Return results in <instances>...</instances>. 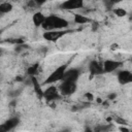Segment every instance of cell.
Returning <instances> with one entry per match:
<instances>
[{
	"label": "cell",
	"instance_id": "cell-1",
	"mask_svg": "<svg viewBox=\"0 0 132 132\" xmlns=\"http://www.w3.org/2000/svg\"><path fill=\"white\" fill-rule=\"evenodd\" d=\"M69 22L57 14H50L45 16L44 22L41 26V28L44 31H51V30H63L68 28Z\"/></svg>",
	"mask_w": 132,
	"mask_h": 132
},
{
	"label": "cell",
	"instance_id": "cell-2",
	"mask_svg": "<svg viewBox=\"0 0 132 132\" xmlns=\"http://www.w3.org/2000/svg\"><path fill=\"white\" fill-rule=\"evenodd\" d=\"M67 69V65L66 64H63V65H60L58 66L46 78L45 80L43 81V84L45 85H50V84H55L57 81H61L63 79V76H64V73Z\"/></svg>",
	"mask_w": 132,
	"mask_h": 132
},
{
	"label": "cell",
	"instance_id": "cell-3",
	"mask_svg": "<svg viewBox=\"0 0 132 132\" xmlns=\"http://www.w3.org/2000/svg\"><path fill=\"white\" fill-rule=\"evenodd\" d=\"M61 81L62 82L58 87L61 96H70L76 91V82L66 81V80H61Z\"/></svg>",
	"mask_w": 132,
	"mask_h": 132
},
{
	"label": "cell",
	"instance_id": "cell-4",
	"mask_svg": "<svg viewBox=\"0 0 132 132\" xmlns=\"http://www.w3.org/2000/svg\"><path fill=\"white\" fill-rule=\"evenodd\" d=\"M42 97L47 101V102H53V101H56V100H59L61 99V94L58 90L57 87L55 86H50L48 88H46L44 91H43V95Z\"/></svg>",
	"mask_w": 132,
	"mask_h": 132
},
{
	"label": "cell",
	"instance_id": "cell-5",
	"mask_svg": "<svg viewBox=\"0 0 132 132\" xmlns=\"http://www.w3.org/2000/svg\"><path fill=\"white\" fill-rule=\"evenodd\" d=\"M70 31L63 29V30H51V31H45L43 33V38L47 41H57L58 39L62 38L64 35L69 33Z\"/></svg>",
	"mask_w": 132,
	"mask_h": 132
},
{
	"label": "cell",
	"instance_id": "cell-6",
	"mask_svg": "<svg viewBox=\"0 0 132 132\" xmlns=\"http://www.w3.org/2000/svg\"><path fill=\"white\" fill-rule=\"evenodd\" d=\"M84 6V0H65L63 1L59 7L62 10H75L82 8Z\"/></svg>",
	"mask_w": 132,
	"mask_h": 132
},
{
	"label": "cell",
	"instance_id": "cell-7",
	"mask_svg": "<svg viewBox=\"0 0 132 132\" xmlns=\"http://www.w3.org/2000/svg\"><path fill=\"white\" fill-rule=\"evenodd\" d=\"M123 65L122 62L116 61V60H105L102 63L103 67V73H111L116 70H118Z\"/></svg>",
	"mask_w": 132,
	"mask_h": 132
},
{
	"label": "cell",
	"instance_id": "cell-8",
	"mask_svg": "<svg viewBox=\"0 0 132 132\" xmlns=\"http://www.w3.org/2000/svg\"><path fill=\"white\" fill-rule=\"evenodd\" d=\"M19 124H20V118H19V117H12V118L6 120L3 124L0 125V132L11 131V130H13Z\"/></svg>",
	"mask_w": 132,
	"mask_h": 132
},
{
	"label": "cell",
	"instance_id": "cell-9",
	"mask_svg": "<svg viewBox=\"0 0 132 132\" xmlns=\"http://www.w3.org/2000/svg\"><path fill=\"white\" fill-rule=\"evenodd\" d=\"M80 75V70L78 68H70V69H66L63 79L62 80H66V81H72V82H76L77 79L79 78Z\"/></svg>",
	"mask_w": 132,
	"mask_h": 132
},
{
	"label": "cell",
	"instance_id": "cell-10",
	"mask_svg": "<svg viewBox=\"0 0 132 132\" xmlns=\"http://www.w3.org/2000/svg\"><path fill=\"white\" fill-rule=\"evenodd\" d=\"M117 78L121 85L130 84V82H132V72L127 69H122V70L118 71Z\"/></svg>",
	"mask_w": 132,
	"mask_h": 132
},
{
	"label": "cell",
	"instance_id": "cell-11",
	"mask_svg": "<svg viewBox=\"0 0 132 132\" xmlns=\"http://www.w3.org/2000/svg\"><path fill=\"white\" fill-rule=\"evenodd\" d=\"M89 70H90V73L92 75H99V74H102L103 73V67H102V63L96 61V60H93L91 61V63L89 64Z\"/></svg>",
	"mask_w": 132,
	"mask_h": 132
},
{
	"label": "cell",
	"instance_id": "cell-12",
	"mask_svg": "<svg viewBox=\"0 0 132 132\" xmlns=\"http://www.w3.org/2000/svg\"><path fill=\"white\" fill-rule=\"evenodd\" d=\"M44 19H45V15L42 12L37 11L32 16V23H33V25L35 27H41L43 22H44Z\"/></svg>",
	"mask_w": 132,
	"mask_h": 132
},
{
	"label": "cell",
	"instance_id": "cell-13",
	"mask_svg": "<svg viewBox=\"0 0 132 132\" xmlns=\"http://www.w3.org/2000/svg\"><path fill=\"white\" fill-rule=\"evenodd\" d=\"M73 22L75 24H78V25H85V24H88V23H91V19L87 18L86 15L84 14H79V13H76L74 14V18H73Z\"/></svg>",
	"mask_w": 132,
	"mask_h": 132
},
{
	"label": "cell",
	"instance_id": "cell-14",
	"mask_svg": "<svg viewBox=\"0 0 132 132\" xmlns=\"http://www.w3.org/2000/svg\"><path fill=\"white\" fill-rule=\"evenodd\" d=\"M31 82H32V86H33V89H34V91H35V93L38 95V97H42V95H43V91L41 90V86H40V84L38 82V80H37V78L35 77V75L34 76H31Z\"/></svg>",
	"mask_w": 132,
	"mask_h": 132
},
{
	"label": "cell",
	"instance_id": "cell-15",
	"mask_svg": "<svg viewBox=\"0 0 132 132\" xmlns=\"http://www.w3.org/2000/svg\"><path fill=\"white\" fill-rule=\"evenodd\" d=\"M13 6L10 2L8 1H4V2H1L0 3V14H5V13H8L12 10Z\"/></svg>",
	"mask_w": 132,
	"mask_h": 132
},
{
	"label": "cell",
	"instance_id": "cell-16",
	"mask_svg": "<svg viewBox=\"0 0 132 132\" xmlns=\"http://www.w3.org/2000/svg\"><path fill=\"white\" fill-rule=\"evenodd\" d=\"M38 68H39V64H38V63H35V64L29 66V68L27 69V73H28V75H30V76H34V75H36L37 72H38Z\"/></svg>",
	"mask_w": 132,
	"mask_h": 132
},
{
	"label": "cell",
	"instance_id": "cell-17",
	"mask_svg": "<svg viewBox=\"0 0 132 132\" xmlns=\"http://www.w3.org/2000/svg\"><path fill=\"white\" fill-rule=\"evenodd\" d=\"M122 1H123V0H102L104 6H105L106 8H108V9H110V8L113 7L116 4H118V3L122 2Z\"/></svg>",
	"mask_w": 132,
	"mask_h": 132
},
{
	"label": "cell",
	"instance_id": "cell-18",
	"mask_svg": "<svg viewBox=\"0 0 132 132\" xmlns=\"http://www.w3.org/2000/svg\"><path fill=\"white\" fill-rule=\"evenodd\" d=\"M113 13H114L117 16H119V18H123V16H126V15H127V11H126L124 8H122V7H117V8H114V9H113Z\"/></svg>",
	"mask_w": 132,
	"mask_h": 132
},
{
	"label": "cell",
	"instance_id": "cell-19",
	"mask_svg": "<svg viewBox=\"0 0 132 132\" xmlns=\"http://www.w3.org/2000/svg\"><path fill=\"white\" fill-rule=\"evenodd\" d=\"M95 131H99V132H101V131H109V130H112V125L111 124H106V125H100V126H98V127H96L95 129H94Z\"/></svg>",
	"mask_w": 132,
	"mask_h": 132
},
{
	"label": "cell",
	"instance_id": "cell-20",
	"mask_svg": "<svg viewBox=\"0 0 132 132\" xmlns=\"http://www.w3.org/2000/svg\"><path fill=\"white\" fill-rule=\"evenodd\" d=\"M113 120H114V122L117 123V124H119V125H128V123H127V121L126 120H124L123 118H121V117H114L113 118Z\"/></svg>",
	"mask_w": 132,
	"mask_h": 132
},
{
	"label": "cell",
	"instance_id": "cell-21",
	"mask_svg": "<svg viewBox=\"0 0 132 132\" xmlns=\"http://www.w3.org/2000/svg\"><path fill=\"white\" fill-rule=\"evenodd\" d=\"M84 98H85V100L87 102H91V101L94 100V95L92 93H90V92H87V93L84 94Z\"/></svg>",
	"mask_w": 132,
	"mask_h": 132
},
{
	"label": "cell",
	"instance_id": "cell-22",
	"mask_svg": "<svg viewBox=\"0 0 132 132\" xmlns=\"http://www.w3.org/2000/svg\"><path fill=\"white\" fill-rule=\"evenodd\" d=\"M117 93H109L108 95H107V100H109V101H112V100H114L116 98H117Z\"/></svg>",
	"mask_w": 132,
	"mask_h": 132
},
{
	"label": "cell",
	"instance_id": "cell-23",
	"mask_svg": "<svg viewBox=\"0 0 132 132\" xmlns=\"http://www.w3.org/2000/svg\"><path fill=\"white\" fill-rule=\"evenodd\" d=\"M32 1L36 4V6H41L46 2V0H32Z\"/></svg>",
	"mask_w": 132,
	"mask_h": 132
},
{
	"label": "cell",
	"instance_id": "cell-24",
	"mask_svg": "<svg viewBox=\"0 0 132 132\" xmlns=\"http://www.w3.org/2000/svg\"><path fill=\"white\" fill-rule=\"evenodd\" d=\"M120 130H121V131H124V132H129V129H128V128H126V127H125V125H121Z\"/></svg>",
	"mask_w": 132,
	"mask_h": 132
},
{
	"label": "cell",
	"instance_id": "cell-25",
	"mask_svg": "<svg viewBox=\"0 0 132 132\" xmlns=\"http://www.w3.org/2000/svg\"><path fill=\"white\" fill-rule=\"evenodd\" d=\"M15 80H18V81H21V80H23V78H22V77H16V78H15Z\"/></svg>",
	"mask_w": 132,
	"mask_h": 132
},
{
	"label": "cell",
	"instance_id": "cell-26",
	"mask_svg": "<svg viewBox=\"0 0 132 132\" xmlns=\"http://www.w3.org/2000/svg\"><path fill=\"white\" fill-rule=\"evenodd\" d=\"M2 55H3V50H2V48H0V57H1Z\"/></svg>",
	"mask_w": 132,
	"mask_h": 132
},
{
	"label": "cell",
	"instance_id": "cell-27",
	"mask_svg": "<svg viewBox=\"0 0 132 132\" xmlns=\"http://www.w3.org/2000/svg\"><path fill=\"white\" fill-rule=\"evenodd\" d=\"M11 1H13V2H15V1H20V0H11Z\"/></svg>",
	"mask_w": 132,
	"mask_h": 132
},
{
	"label": "cell",
	"instance_id": "cell-28",
	"mask_svg": "<svg viewBox=\"0 0 132 132\" xmlns=\"http://www.w3.org/2000/svg\"><path fill=\"white\" fill-rule=\"evenodd\" d=\"M1 33H2V30H0V35H1Z\"/></svg>",
	"mask_w": 132,
	"mask_h": 132
},
{
	"label": "cell",
	"instance_id": "cell-29",
	"mask_svg": "<svg viewBox=\"0 0 132 132\" xmlns=\"http://www.w3.org/2000/svg\"><path fill=\"white\" fill-rule=\"evenodd\" d=\"M0 78H1V76H0Z\"/></svg>",
	"mask_w": 132,
	"mask_h": 132
}]
</instances>
